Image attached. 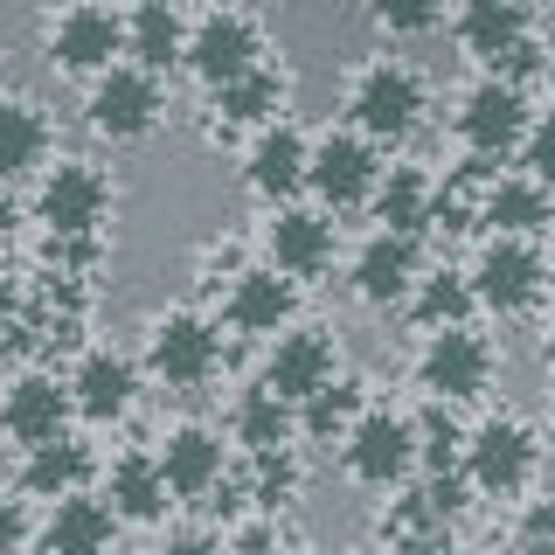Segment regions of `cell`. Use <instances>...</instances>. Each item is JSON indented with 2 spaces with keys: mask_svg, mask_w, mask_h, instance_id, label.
Wrapping results in <instances>:
<instances>
[{
  "mask_svg": "<svg viewBox=\"0 0 555 555\" xmlns=\"http://www.w3.org/2000/svg\"><path fill=\"white\" fill-rule=\"evenodd\" d=\"M340 118L361 126L375 146H403L430 118V77L410 56H369V63L347 69V83H340Z\"/></svg>",
  "mask_w": 555,
  "mask_h": 555,
  "instance_id": "cell-1",
  "label": "cell"
},
{
  "mask_svg": "<svg viewBox=\"0 0 555 555\" xmlns=\"http://www.w3.org/2000/svg\"><path fill=\"white\" fill-rule=\"evenodd\" d=\"M173 98H167V77L132 56H118L112 69H98L91 83H83V132L98 139V146H146L153 132L167 126Z\"/></svg>",
  "mask_w": 555,
  "mask_h": 555,
  "instance_id": "cell-2",
  "label": "cell"
},
{
  "mask_svg": "<svg viewBox=\"0 0 555 555\" xmlns=\"http://www.w3.org/2000/svg\"><path fill=\"white\" fill-rule=\"evenodd\" d=\"M139 361H146V375L167 396H202L222 375V312H202V306L153 312L146 340H139Z\"/></svg>",
  "mask_w": 555,
  "mask_h": 555,
  "instance_id": "cell-3",
  "label": "cell"
},
{
  "mask_svg": "<svg viewBox=\"0 0 555 555\" xmlns=\"http://www.w3.org/2000/svg\"><path fill=\"white\" fill-rule=\"evenodd\" d=\"M528 118H534L528 83L500 77V69H479V77L451 98V139H459V153H479V160H507V153H520Z\"/></svg>",
  "mask_w": 555,
  "mask_h": 555,
  "instance_id": "cell-4",
  "label": "cell"
},
{
  "mask_svg": "<svg viewBox=\"0 0 555 555\" xmlns=\"http://www.w3.org/2000/svg\"><path fill=\"white\" fill-rule=\"evenodd\" d=\"M340 479L361 486V493H396V486H410L416 479V416L389 410V403H369L340 438Z\"/></svg>",
  "mask_w": 555,
  "mask_h": 555,
  "instance_id": "cell-5",
  "label": "cell"
},
{
  "mask_svg": "<svg viewBox=\"0 0 555 555\" xmlns=\"http://www.w3.org/2000/svg\"><path fill=\"white\" fill-rule=\"evenodd\" d=\"M542 430L514 410H486L465 438V479L479 486V500H520L542 473Z\"/></svg>",
  "mask_w": 555,
  "mask_h": 555,
  "instance_id": "cell-6",
  "label": "cell"
},
{
  "mask_svg": "<svg viewBox=\"0 0 555 555\" xmlns=\"http://www.w3.org/2000/svg\"><path fill=\"white\" fill-rule=\"evenodd\" d=\"M465 271H473L479 312H493V320H520V312H534L548 299V285H555L542 243H534V236H500V230H486L479 257Z\"/></svg>",
  "mask_w": 555,
  "mask_h": 555,
  "instance_id": "cell-7",
  "label": "cell"
},
{
  "mask_svg": "<svg viewBox=\"0 0 555 555\" xmlns=\"http://www.w3.org/2000/svg\"><path fill=\"white\" fill-rule=\"evenodd\" d=\"M118 56H126V14L104 8V0H63L42 22V63L69 83H91Z\"/></svg>",
  "mask_w": 555,
  "mask_h": 555,
  "instance_id": "cell-8",
  "label": "cell"
},
{
  "mask_svg": "<svg viewBox=\"0 0 555 555\" xmlns=\"http://www.w3.org/2000/svg\"><path fill=\"white\" fill-rule=\"evenodd\" d=\"M382 167H389V146H375L361 126H326L320 139H312V167H306V195L320 208H334V216H347V208H369L375 202V181Z\"/></svg>",
  "mask_w": 555,
  "mask_h": 555,
  "instance_id": "cell-9",
  "label": "cell"
},
{
  "mask_svg": "<svg viewBox=\"0 0 555 555\" xmlns=\"http://www.w3.org/2000/svg\"><path fill=\"white\" fill-rule=\"evenodd\" d=\"M500 375V340L479 334L473 320L459 326H430L424 347H416V389L444 396V403H479Z\"/></svg>",
  "mask_w": 555,
  "mask_h": 555,
  "instance_id": "cell-10",
  "label": "cell"
},
{
  "mask_svg": "<svg viewBox=\"0 0 555 555\" xmlns=\"http://www.w3.org/2000/svg\"><path fill=\"white\" fill-rule=\"evenodd\" d=\"M118 208V181L98 160L69 153V160H49L35 173V222L56 236H98Z\"/></svg>",
  "mask_w": 555,
  "mask_h": 555,
  "instance_id": "cell-11",
  "label": "cell"
},
{
  "mask_svg": "<svg viewBox=\"0 0 555 555\" xmlns=\"http://www.w3.org/2000/svg\"><path fill=\"white\" fill-rule=\"evenodd\" d=\"M264 257L285 278H299V285H326L340 264V222H334V208H320V202H278L264 208Z\"/></svg>",
  "mask_w": 555,
  "mask_h": 555,
  "instance_id": "cell-12",
  "label": "cell"
},
{
  "mask_svg": "<svg viewBox=\"0 0 555 555\" xmlns=\"http://www.w3.org/2000/svg\"><path fill=\"white\" fill-rule=\"evenodd\" d=\"M146 382H153L146 361L126 354V347H112V340H83L77 361H69V396H77L83 424H126Z\"/></svg>",
  "mask_w": 555,
  "mask_h": 555,
  "instance_id": "cell-13",
  "label": "cell"
},
{
  "mask_svg": "<svg viewBox=\"0 0 555 555\" xmlns=\"http://www.w3.org/2000/svg\"><path fill=\"white\" fill-rule=\"evenodd\" d=\"M153 451H160V473L173 486V500L181 507H208V500L222 493L236 473H230V444H222L216 424H202V416H181V424H167L160 438H153Z\"/></svg>",
  "mask_w": 555,
  "mask_h": 555,
  "instance_id": "cell-14",
  "label": "cell"
},
{
  "mask_svg": "<svg viewBox=\"0 0 555 555\" xmlns=\"http://www.w3.org/2000/svg\"><path fill=\"white\" fill-rule=\"evenodd\" d=\"M416 278H424V236L382 230V222H375V236H361V250L347 257V292L369 312H403Z\"/></svg>",
  "mask_w": 555,
  "mask_h": 555,
  "instance_id": "cell-15",
  "label": "cell"
},
{
  "mask_svg": "<svg viewBox=\"0 0 555 555\" xmlns=\"http://www.w3.org/2000/svg\"><path fill=\"white\" fill-rule=\"evenodd\" d=\"M264 56H271V42H264V22H257L250 8H202L195 28H188V63L181 69L208 91V83L236 77V69H250Z\"/></svg>",
  "mask_w": 555,
  "mask_h": 555,
  "instance_id": "cell-16",
  "label": "cell"
},
{
  "mask_svg": "<svg viewBox=\"0 0 555 555\" xmlns=\"http://www.w3.org/2000/svg\"><path fill=\"white\" fill-rule=\"evenodd\" d=\"M299 278H285L264 257V264H243L230 271V285H222V326H230L236 340H271V334H285L292 320H299Z\"/></svg>",
  "mask_w": 555,
  "mask_h": 555,
  "instance_id": "cell-17",
  "label": "cell"
},
{
  "mask_svg": "<svg viewBox=\"0 0 555 555\" xmlns=\"http://www.w3.org/2000/svg\"><path fill=\"white\" fill-rule=\"evenodd\" d=\"M69 416H77V396H69V375L56 369H14L0 382V438L14 451L42 444V438H63Z\"/></svg>",
  "mask_w": 555,
  "mask_h": 555,
  "instance_id": "cell-18",
  "label": "cell"
},
{
  "mask_svg": "<svg viewBox=\"0 0 555 555\" xmlns=\"http://www.w3.org/2000/svg\"><path fill=\"white\" fill-rule=\"evenodd\" d=\"M306 167H312V139L292 126V118H271V126H257L250 139H243V160H236L243 195L264 202V208L299 202V195H306Z\"/></svg>",
  "mask_w": 555,
  "mask_h": 555,
  "instance_id": "cell-19",
  "label": "cell"
},
{
  "mask_svg": "<svg viewBox=\"0 0 555 555\" xmlns=\"http://www.w3.org/2000/svg\"><path fill=\"white\" fill-rule=\"evenodd\" d=\"M292 104V69L285 63H250L236 77L208 83V139H236V132H257L271 118H285Z\"/></svg>",
  "mask_w": 555,
  "mask_h": 555,
  "instance_id": "cell-20",
  "label": "cell"
},
{
  "mask_svg": "<svg viewBox=\"0 0 555 555\" xmlns=\"http://www.w3.org/2000/svg\"><path fill=\"white\" fill-rule=\"evenodd\" d=\"M340 375V340H334V326H299L292 320L285 334H271L264 340V382L278 396H292V403H306L320 382H334Z\"/></svg>",
  "mask_w": 555,
  "mask_h": 555,
  "instance_id": "cell-21",
  "label": "cell"
},
{
  "mask_svg": "<svg viewBox=\"0 0 555 555\" xmlns=\"http://www.w3.org/2000/svg\"><path fill=\"white\" fill-rule=\"evenodd\" d=\"M98 493L118 507V520H126V528H160L167 507H181V500H173V486H167V473H160V451H153V444H132V451H118V459H104Z\"/></svg>",
  "mask_w": 555,
  "mask_h": 555,
  "instance_id": "cell-22",
  "label": "cell"
},
{
  "mask_svg": "<svg viewBox=\"0 0 555 555\" xmlns=\"http://www.w3.org/2000/svg\"><path fill=\"white\" fill-rule=\"evenodd\" d=\"M118 507L104 493H91V486H77V493H63V500H49L42 520H35V548H49V555H98V548H112L118 542Z\"/></svg>",
  "mask_w": 555,
  "mask_h": 555,
  "instance_id": "cell-23",
  "label": "cell"
},
{
  "mask_svg": "<svg viewBox=\"0 0 555 555\" xmlns=\"http://www.w3.org/2000/svg\"><path fill=\"white\" fill-rule=\"evenodd\" d=\"M98 473H104L98 451L83 444L77 430H63V438H42V444L22 451V465H14V486H22L35 507H49V500H63V493H77V486H91Z\"/></svg>",
  "mask_w": 555,
  "mask_h": 555,
  "instance_id": "cell-24",
  "label": "cell"
},
{
  "mask_svg": "<svg viewBox=\"0 0 555 555\" xmlns=\"http://www.w3.org/2000/svg\"><path fill=\"white\" fill-rule=\"evenodd\" d=\"M479 230H500V236H548L555 230V188L534 181L528 167L520 173H493L479 188Z\"/></svg>",
  "mask_w": 555,
  "mask_h": 555,
  "instance_id": "cell-25",
  "label": "cell"
},
{
  "mask_svg": "<svg viewBox=\"0 0 555 555\" xmlns=\"http://www.w3.org/2000/svg\"><path fill=\"white\" fill-rule=\"evenodd\" d=\"M451 35L479 69H493L520 35H534V8L528 0H459L451 8Z\"/></svg>",
  "mask_w": 555,
  "mask_h": 555,
  "instance_id": "cell-26",
  "label": "cell"
},
{
  "mask_svg": "<svg viewBox=\"0 0 555 555\" xmlns=\"http://www.w3.org/2000/svg\"><path fill=\"white\" fill-rule=\"evenodd\" d=\"M188 28H195V14L181 0H132L126 8V56L167 77V69L188 63Z\"/></svg>",
  "mask_w": 555,
  "mask_h": 555,
  "instance_id": "cell-27",
  "label": "cell"
},
{
  "mask_svg": "<svg viewBox=\"0 0 555 555\" xmlns=\"http://www.w3.org/2000/svg\"><path fill=\"white\" fill-rule=\"evenodd\" d=\"M56 160V118L35 98H0V181H35Z\"/></svg>",
  "mask_w": 555,
  "mask_h": 555,
  "instance_id": "cell-28",
  "label": "cell"
},
{
  "mask_svg": "<svg viewBox=\"0 0 555 555\" xmlns=\"http://www.w3.org/2000/svg\"><path fill=\"white\" fill-rule=\"evenodd\" d=\"M222 430H230L236 451H271V444H299V403L292 396H278L264 375L250 382V389H236L230 416H222Z\"/></svg>",
  "mask_w": 555,
  "mask_h": 555,
  "instance_id": "cell-29",
  "label": "cell"
},
{
  "mask_svg": "<svg viewBox=\"0 0 555 555\" xmlns=\"http://www.w3.org/2000/svg\"><path fill=\"white\" fill-rule=\"evenodd\" d=\"M375 534L389 548H410V555H430V548H451L459 542V520H451L438 500H430V486L416 479V486H396V500L382 507L375 520Z\"/></svg>",
  "mask_w": 555,
  "mask_h": 555,
  "instance_id": "cell-30",
  "label": "cell"
},
{
  "mask_svg": "<svg viewBox=\"0 0 555 555\" xmlns=\"http://www.w3.org/2000/svg\"><path fill=\"white\" fill-rule=\"evenodd\" d=\"M375 222L382 230H403V236H430V222H438V173L416 167V160H396L382 167L375 181Z\"/></svg>",
  "mask_w": 555,
  "mask_h": 555,
  "instance_id": "cell-31",
  "label": "cell"
},
{
  "mask_svg": "<svg viewBox=\"0 0 555 555\" xmlns=\"http://www.w3.org/2000/svg\"><path fill=\"white\" fill-rule=\"evenodd\" d=\"M479 312V292H473V271H424L416 278V292L403 299V320L416 326V334H430V326H459V320H473Z\"/></svg>",
  "mask_w": 555,
  "mask_h": 555,
  "instance_id": "cell-32",
  "label": "cell"
},
{
  "mask_svg": "<svg viewBox=\"0 0 555 555\" xmlns=\"http://www.w3.org/2000/svg\"><path fill=\"white\" fill-rule=\"evenodd\" d=\"M375 396H369V382L361 375H334V382H320V389L299 403V438L306 444H340L347 438V424H354L361 410H369Z\"/></svg>",
  "mask_w": 555,
  "mask_h": 555,
  "instance_id": "cell-33",
  "label": "cell"
},
{
  "mask_svg": "<svg viewBox=\"0 0 555 555\" xmlns=\"http://www.w3.org/2000/svg\"><path fill=\"white\" fill-rule=\"evenodd\" d=\"M299 493H306V459L292 444L243 451V500H250V507L285 514V507H299Z\"/></svg>",
  "mask_w": 555,
  "mask_h": 555,
  "instance_id": "cell-34",
  "label": "cell"
},
{
  "mask_svg": "<svg viewBox=\"0 0 555 555\" xmlns=\"http://www.w3.org/2000/svg\"><path fill=\"white\" fill-rule=\"evenodd\" d=\"M410 416H416V473H465V438H473V424H459V403L424 396Z\"/></svg>",
  "mask_w": 555,
  "mask_h": 555,
  "instance_id": "cell-35",
  "label": "cell"
},
{
  "mask_svg": "<svg viewBox=\"0 0 555 555\" xmlns=\"http://www.w3.org/2000/svg\"><path fill=\"white\" fill-rule=\"evenodd\" d=\"M451 8L459 0H369V22L389 42H424V35H438L451 22Z\"/></svg>",
  "mask_w": 555,
  "mask_h": 555,
  "instance_id": "cell-36",
  "label": "cell"
},
{
  "mask_svg": "<svg viewBox=\"0 0 555 555\" xmlns=\"http://www.w3.org/2000/svg\"><path fill=\"white\" fill-rule=\"evenodd\" d=\"M42 271H56V278H98L104 271V230L98 236H56V230H42Z\"/></svg>",
  "mask_w": 555,
  "mask_h": 555,
  "instance_id": "cell-37",
  "label": "cell"
},
{
  "mask_svg": "<svg viewBox=\"0 0 555 555\" xmlns=\"http://www.w3.org/2000/svg\"><path fill=\"white\" fill-rule=\"evenodd\" d=\"M520 167H528L534 181H548V188H555V104L528 118V139H520Z\"/></svg>",
  "mask_w": 555,
  "mask_h": 555,
  "instance_id": "cell-38",
  "label": "cell"
},
{
  "mask_svg": "<svg viewBox=\"0 0 555 555\" xmlns=\"http://www.w3.org/2000/svg\"><path fill=\"white\" fill-rule=\"evenodd\" d=\"M35 500L22 493V486H0V555H14V548H35Z\"/></svg>",
  "mask_w": 555,
  "mask_h": 555,
  "instance_id": "cell-39",
  "label": "cell"
},
{
  "mask_svg": "<svg viewBox=\"0 0 555 555\" xmlns=\"http://www.w3.org/2000/svg\"><path fill=\"white\" fill-rule=\"evenodd\" d=\"M514 548H555V500H520V520L507 528Z\"/></svg>",
  "mask_w": 555,
  "mask_h": 555,
  "instance_id": "cell-40",
  "label": "cell"
},
{
  "mask_svg": "<svg viewBox=\"0 0 555 555\" xmlns=\"http://www.w3.org/2000/svg\"><path fill=\"white\" fill-rule=\"evenodd\" d=\"M493 69H500V77H514V83H534V77L548 69V49H542V35H520V42H514V49H507V56H500Z\"/></svg>",
  "mask_w": 555,
  "mask_h": 555,
  "instance_id": "cell-41",
  "label": "cell"
},
{
  "mask_svg": "<svg viewBox=\"0 0 555 555\" xmlns=\"http://www.w3.org/2000/svg\"><path fill=\"white\" fill-rule=\"evenodd\" d=\"M22 320H28V285L0 271V347H22Z\"/></svg>",
  "mask_w": 555,
  "mask_h": 555,
  "instance_id": "cell-42",
  "label": "cell"
},
{
  "mask_svg": "<svg viewBox=\"0 0 555 555\" xmlns=\"http://www.w3.org/2000/svg\"><path fill=\"white\" fill-rule=\"evenodd\" d=\"M14 222H22V202H14V181H0V243L14 236Z\"/></svg>",
  "mask_w": 555,
  "mask_h": 555,
  "instance_id": "cell-43",
  "label": "cell"
},
{
  "mask_svg": "<svg viewBox=\"0 0 555 555\" xmlns=\"http://www.w3.org/2000/svg\"><path fill=\"white\" fill-rule=\"evenodd\" d=\"M542 369L555 375V312H548V320H542Z\"/></svg>",
  "mask_w": 555,
  "mask_h": 555,
  "instance_id": "cell-44",
  "label": "cell"
},
{
  "mask_svg": "<svg viewBox=\"0 0 555 555\" xmlns=\"http://www.w3.org/2000/svg\"><path fill=\"white\" fill-rule=\"evenodd\" d=\"M548 271H555V230H548Z\"/></svg>",
  "mask_w": 555,
  "mask_h": 555,
  "instance_id": "cell-45",
  "label": "cell"
},
{
  "mask_svg": "<svg viewBox=\"0 0 555 555\" xmlns=\"http://www.w3.org/2000/svg\"><path fill=\"white\" fill-rule=\"evenodd\" d=\"M548 444H555V410H548Z\"/></svg>",
  "mask_w": 555,
  "mask_h": 555,
  "instance_id": "cell-46",
  "label": "cell"
},
{
  "mask_svg": "<svg viewBox=\"0 0 555 555\" xmlns=\"http://www.w3.org/2000/svg\"><path fill=\"white\" fill-rule=\"evenodd\" d=\"M528 8H548V0H528Z\"/></svg>",
  "mask_w": 555,
  "mask_h": 555,
  "instance_id": "cell-47",
  "label": "cell"
}]
</instances>
